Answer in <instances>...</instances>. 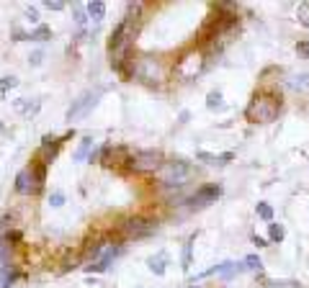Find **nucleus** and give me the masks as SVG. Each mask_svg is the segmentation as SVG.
Returning <instances> with one entry per match:
<instances>
[{"label": "nucleus", "mask_w": 309, "mask_h": 288, "mask_svg": "<svg viewBox=\"0 0 309 288\" xmlns=\"http://www.w3.org/2000/svg\"><path fill=\"white\" fill-rule=\"evenodd\" d=\"M16 85H18V80H16V78H3V80H0V101H3V98H6V93H8V90H13Z\"/></svg>", "instance_id": "obj_22"}, {"label": "nucleus", "mask_w": 309, "mask_h": 288, "mask_svg": "<svg viewBox=\"0 0 309 288\" xmlns=\"http://www.w3.org/2000/svg\"><path fill=\"white\" fill-rule=\"evenodd\" d=\"M16 190L18 193H31V190H36V175H34V165L31 167H24L18 175H16Z\"/></svg>", "instance_id": "obj_9"}, {"label": "nucleus", "mask_w": 309, "mask_h": 288, "mask_svg": "<svg viewBox=\"0 0 309 288\" xmlns=\"http://www.w3.org/2000/svg\"><path fill=\"white\" fill-rule=\"evenodd\" d=\"M93 147H95V144H93V139H90V137H85V139L80 142V147L75 149L72 160H75V162H83V160H85L88 155H90V160H93Z\"/></svg>", "instance_id": "obj_12"}, {"label": "nucleus", "mask_w": 309, "mask_h": 288, "mask_svg": "<svg viewBox=\"0 0 309 288\" xmlns=\"http://www.w3.org/2000/svg\"><path fill=\"white\" fill-rule=\"evenodd\" d=\"M219 196H222V188H219V185H204V188H199V190L191 196V206H194V208H196V206H209V203H214Z\"/></svg>", "instance_id": "obj_7"}, {"label": "nucleus", "mask_w": 309, "mask_h": 288, "mask_svg": "<svg viewBox=\"0 0 309 288\" xmlns=\"http://www.w3.org/2000/svg\"><path fill=\"white\" fill-rule=\"evenodd\" d=\"M142 80H147V83H160L163 80V67H160V62L154 60V57H142L139 62H137V70H134Z\"/></svg>", "instance_id": "obj_6"}, {"label": "nucleus", "mask_w": 309, "mask_h": 288, "mask_svg": "<svg viewBox=\"0 0 309 288\" xmlns=\"http://www.w3.org/2000/svg\"><path fill=\"white\" fill-rule=\"evenodd\" d=\"M85 11H88V18H93V21L98 24V21H103V16H106V3H98V0H95V3H88V6H85Z\"/></svg>", "instance_id": "obj_14"}, {"label": "nucleus", "mask_w": 309, "mask_h": 288, "mask_svg": "<svg viewBox=\"0 0 309 288\" xmlns=\"http://www.w3.org/2000/svg\"><path fill=\"white\" fill-rule=\"evenodd\" d=\"M206 108H209V111L222 108V93H219V90H211V93L206 95Z\"/></svg>", "instance_id": "obj_20"}, {"label": "nucleus", "mask_w": 309, "mask_h": 288, "mask_svg": "<svg viewBox=\"0 0 309 288\" xmlns=\"http://www.w3.org/2000/svg\"><path fill=\"white\" fill-rule=\"evenodd\" d=\"M13 106H16V111H18V113H24V116H34V113H39L42 101H26V98H18Z\"/></svg>", "instance_id": "obj_11"}, {"label": "nucleus", "mask_w": 309, "mask_h": 288, "mask_svg": "<svg viewBox=\"0 0 309 288\" xmlns=\"http://www.w3.org/2000/svg\"><path fill=\"white\" fill-rule=\"evenodd\" d=\"M296 16H299V24H301V26H309V0H306V3H299Z\"/></svg>", "instance_id": "obj_23"}, {"label": "nucleus", "mask_w": 309, "mask_h": 288, "mask_svg": "<svg viewBox=\"0 0 309 288\" xmlns=\"http://www.w3.org/2000/svg\"><path fill=\"white\" fill-rule=\"evenodd\" d=\"M283 237H286L283 224H268V239L271 242H283Z\"/></svg>", "instance_id": "obj_17"}, {"label": "nucleus", "mask_w": 309, "mask_h": 288, "mask_svg": "<svg viewBox=\"0 0 309 288\" xmlns=\"http://www.w3.org/2000/svg\"><path fill=\"white\" fill-rule=\"evenodd\" d=\"M42 57H44L42 52H34V54H31V65H42Z\"/></svg>", "instance_id": "obj_32"}, {"label": "nucleus", "mask_w": 309, "mask_h": 288, "mask_svg": "<svg viewBox=\"0 0 309 288\" xmlns=\"http://www.w3.org/2000/svg\"><path fill=\"white\" fill-rule=\"evenodd\" d=\"M52 36V31H49V26H36L31 34H29V39H34V42H47Z\"/></svg>", "instance_id": "obj_19"}, {"label": "nucleus", "mask_w": 309, "mask_h": 288, "mask_svg": "<svg viewBox=\"0 0 309 288\" xmlns=\"http://www.w3.org/2000/svg\"><path fill=\"white\" fill-rule=\"evenodd\" d=\"M199 160H204V162H209V165H227V162H232V160H235V155H232V152H224V155L199 152Z\"/></svg>", "instance_id": "obj_13"}, {"label": "nucleus", "mask_w": 309, "mask_h": 288, "mask_svg": "<svg viewBox=\"0 0 309 288\" xmlns=\"http://www.w3.org/2000/svg\"><path fill=\"white\" fill-rule=\"evenodd\" d=\"M191 165L188 162H183V160H170V162H163V167L158 170V178H160V183L163 185H168V188H178V185H183L188 178H191Z\"/></svg>", "instance_id": "obj_2"}, {"label": "nucleus", "mask_w": 309, "mask_h": 288, "mask_svg": "<svg viewBox=\"0 0 309 288\" xmlns=\"http://www.w3.org/2000/svg\"><path fill=\"white\" fill-rule=\"evenodd\" d=\"M0 131H3V121H0Z\"/></svg>", "instance_id": "obj_34"}, {"label": "nucleus", "mask_w": 309, "mask_h": 288, "mask_svg": "<svg viewBox=\"0 0 309 288\" xmlns=\"http://www.w3.org/2000/svg\"><path fill=\"white\" fill-rule=\"evenodd\" d=\"M147 267H149V273H154V275H165V270H168V252L152 255V257L147 260Z\"/></svg>", "instance_id": "obj_10"}, {"label": "nucleus", "mask_w": 309, "mask_h": 288, "mask_svg": "<svg viewBox=\"0 0 309 288\" xmlns=\"http://www.w3.org/2000/svg\"><path fill=\"white\" fill-rule=\"evenodd\" d=\"M281 111V103L273 98V95H255L253 103L247 106L245 116L253 121V124H271Z\"/></svg>", "instance_id": "obj_1"}, {"label": "nucleus", "mask_w": 309, "mask_h": 288, "mask_svg": "<svg viewBox=\"0 0 309 288\" xmlns=\"http://www.w3.org/2000/svg\"><path fill=\"white\" fill-rule=\"evenodd\" d=\"M194 242H196V237H191L186 244H183V257H181V262H183V270H188L191 267V255H194Z\"/></svg>", "instance_id": "obj_18"}, {"label": "nucleus", "mask_w": 309, "mask_h": 288, "mask_svg": "<svg viewBox=\"0 0 309 288\" xmlns=\"http://www.w3.org/2000/svg\"><path fill=\"white\" fill-rule=\"evenodd\" d=\"M242 265H245V270H253V273H258V270L263 267V262H260L258 255H247V257L242 260Z\"/></svg>", "instance_id": "obj_21"}, {"label": "nucleus", "mask_w": 309, "mask_h": 288, "mask_svg": "<svg viewBox=\"0 0 309 288\" xmlns=\"http://www.w3.org/2000/svg\"><path fill=\"white\" fill-rule=\"evenodd\" d=\"M103 95V88H98V90H88V93H83L72 106H70V111H67V121L72 124V121H78V119H83V116H88L90 111H93V106L98 103V98Z\"/></svg>", "instance_id": "obj_3"}, {"label": "nucleus", "mask_w": 309, "mask_h": 288, "mask_svg": "<svg viewBox=\"0 0 309 288\" xmlns=\"http://www.w3.org/2000/svg\"><path fill=\"white\" fill-rule=\"evenodd\" d=\"M11 270V244L8 242H0V273Z\"/></svg>", "instance_id": "obj_15"}, {"label": "nucleus", "mask_w": 309, "mask_h": 288, "mask_svg": "<svg viewBox=\"0 0 309 288\" xmlns=\"http://www.w3.org/2000/svg\"><path fill=\"white\" fill-rule=\"evenodd\" d=\"M57 149H60V139H54V137H44V144H42L44 157H47V160H49V157H54V155H57Z\"/></svg>", "instance_id": "obj_16"}, {"label": "nucleus", "mask_w": 309, "mask_h": 288, "mask_svg": "<svg viewBox=\"0 0 309 288\" xmlns=\"http://www.w3.org/2000/svg\"><path fill=\"white\" fill-rule=\"evenodd\" d=\"M201 67H204V57H201L199 52H188L186 57L178 60V65H176V75H178L181 80H194V78L201 72Z\"/></svg>", "instance_id": "obj_5"}, {"label": "nucleus", "mask_w": 309, "mask_h": 288, "mask_svg": "<svg viewBox=\"0 0 309 288\" xmlns=\"http://www.w3.org/2000/svg\"><path fill=\"white\" fill-rule=\"evenodd\" d=\"M154 229H158V224L144 221V219H129V221L124 224V232H126L129 237H147V234H152Z\"/></svg>", "instance_id": "obj_8"}, {"label": "nucleus", "mask_w": 309, "mask_h": 288, "mask_svg": "<svg viewBox=\"0 0 309 288\" xmlns=\"http://www.w3.org/2000/svg\"><path fill=\"white\" fill-rule=\"evenodd\" d=\"M44 8H49V11H65L67 6H65V3H60V0H47Z\"/></svg>", "instance_id": "obj_28"}, {"label": "nucleus", "mask_w": 309, "mask_h": 288, "mask_svg": "<svg viewBox=\"0 0 309 288\" xmlns=\"http://www.w3.org/2000/svg\"><path fill=\"white\" fill-rule=\"evenodd\" d=\"M11 229V216H3V219H0V242H6L3 239V234Z\"/></svg>", "instance_id": "obj_27"}, {"label": "nucleus", "mask_w": 309, "mask_h": 288, "mask_svg": "<svg viewBox=\"0 0 309 288\" xmlns=\"http://www.w3.org/2000/svg\"><path fill=\"white\" fill-rule=\"evenodd\" d=\"M131 170L137 172H154V170H160L163 167V155L158 149H142L137 152L131 160H129Z\"/></svg>", "instance_id": "obj_4"}, {"label": "nucleus", "mask_w": 309, "mask_h": 288, "mask_svg": "<svg viewBox=\"0 0 309 288\" xmlns=\"http://www.w3.org/2000/svg\"><path fill=\"white\" fill-rule=\"evenodd\" d=\"M296 52H299L301 57H306V60H309V44H306V42H301V44H296Z\"/></svg>", "instance_id": "obj_30"}, {"label": "nucleus", "mask_w": 309, "mask_h": 288, "mask_svg": "<svg viewBox=\"0 0 309 288\" xmlns=\"http://www.w3.org/2000/svg\"><path fill=\"white\" fill-rule=\"evenodd\" d=\"M72 11H75V24H78V26H80V29H83V26H85V24H88V11H85V8H83V6H75V8H72Z\"/></svg>", "instance_id": "obj_24"}, {"label": "nucleus", "mask_w": 309, "mask_h": 288, "mask_svg": "<svg viewBox=\"0 0 309 288\" xmlns=\"http://www.w3.org/2000/svg\"><path fill=\"white\" fill-rule=\"evenodd\" d=\"M49 203H52L54 208H57V206H62V203H65V193H60V190H57V193H52V196H49Z\"/></svg>", "instance_id": "obj_29"}, {"label": "nucleus", "mask_w": 309, "mask_h": 288, "mask_svg": "<svg viewBox=\"0 0 309 288\" xmlns=\"http://www.w3.org/2000/svg\"><path fill=\"white\" fill-rule=\"evenodd\" d=\"M26 16H29V21H31V24H36V21H39V16H36V8H26Z\"/></svg>", "instance_id": "obj_31"}, {"label": "nucleus", "mask_w": 309, "mask_h": 288, "mask_svg": "<svg viewBox=\"0 0 309 288\" xmlns=\"http://www.w3.org/2000/svg\"><path fill=\"white\" fill-rule=\"evenodd\" d=\"M253 244H258V247H265V239H263V237H258V234H255V237H253Z\"/></svg>", "instance_id": "obj_33"}, {"label": "nucleus", "mask_w": 309, "mask_h": 288, "mask_svg": "<svg viewBox=\"0 0 309 288\" xmlns=\"http://www.w3.org/2000/svg\"><path fill=\"white\" fill-rule=\"evenodd\" d=\"M258 216H260L263 221H273V208H271L268 203H258Z\"/></svg>", "instance_id": "obj_25"}, {"label": "nucleus", "mask_w": 309, "mask_h": 288, "mask_svg": "<svg viewBox=\"0 0 309 288\" xmlns=\"http://www.w3.org/2000/svg\"><path fill=\"white\" fill-rule=\"evenodd\" d=\"M34 175H36V190L44 185V178H47V170H44V165H34Z\"/></svg>", "instance_id": "obj_26"}]
</instances>
